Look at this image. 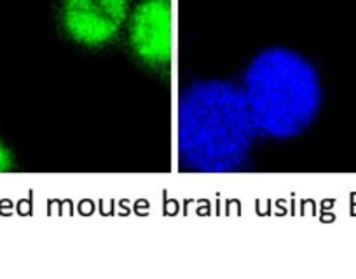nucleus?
<instances>
[{"instance_id":"1","label":"nucleus","mask_w":356,"mask_h":279,"mask_svg":"<svg viewBox=\"0 0 356 279\" xmlns=\"http://www.w3.org/2000/svg\"><path fill=\"white\" fill-rule=\"evenodd\" d=\"M260 140L239 83L201 77L178 94L177 152L186 171H241Z\"/></svg>"},{"instance_id":"2","label":"nucleus","mask_w":356,"mask_h":279,"mask_svg":"<svg viewBox=\"0 0 356 279\" xmlns=\"http://www.w3.org/2000/svg\"><path fill=\"white\" fill-rule=\"evenodd\" d=\"M239 87L260 140L269 142H293L307 135L325 107L320 68L286 46H269L253 54Z\"/></svg>"},{"instance_id":"3","label":"nucleus","mask_w":356,"mask_h":279,"mask_svg":"<svg viewBox=\"0 0 356 279\" xmlns=\"http://www.w3.org/2000/svg\"><path fill=\"white\" fill-rule=\"evenodd\" d=\"M131 9V0H61V28L77 46L102 49L124 32Z\"/></svg>"},{"instance_id":"4","label":"nucleus","mask_w":356,"mask_h":279,"mask_svg":"<svg viewBox=\"0 0 356 279\" xmlns=\"http://www.w3.org/2000/svg\"><path fill=\"white\" fill-rule=\"evenodd\" d=\"M129 49L150 70L166 72L173 61V9L171 0H140L128 25Z\"/></svg>"},{"instance_id":"5","label":"nucleus","mask_w":356,"mask_h":279,"mask_svg":"<svg viewBox=\"0 0 356 279\" xmlns=\"http://www.w3.org/2000/svg\"><path fill=\"white\" fill-rule=\"evenodd\" d=\"M16 168V155L13 149L0 138V173H11Z\"/></svg>"}]
</instances>
